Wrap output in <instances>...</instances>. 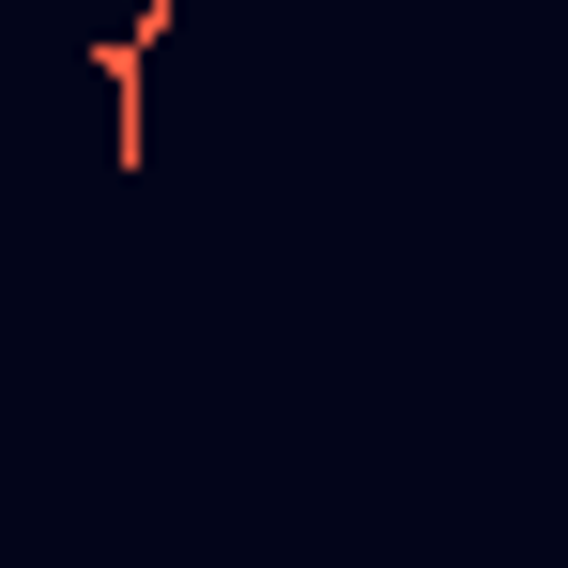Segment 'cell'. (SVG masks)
<instances>
[{"label": "cell", "instance_id": "cell-1", "mask_svg": "<svg viewBox=\"0 0 568 568\" xmlns=\"http://www.w3.org/2000/svg\"><path fill=\"white\" fill-rule=\"evenodd\" d=\"M154 47H170V0H139V16H123V31L93 47V78H108V139H123V170H139V139H154V123H139V78H154Z\"/></svg>", "mask_w": 568, "mask_h": 568}]
</instances>
